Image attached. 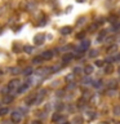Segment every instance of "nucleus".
<instances>
[{
    "mask_svg": "<svg viewBox=\"0 0 120 124\" xmlns=\"http://www.w3.org/2000/svg\"><path fill=\"white\" fill-rule=\"evenodd\" d=\"M89 45H90V41H89V40H85V39H84V40L81 41V44H80V46H79V48L76 49V52H77V54H81V53H83V52H85V50H87V49L89 48Z\"/></svg>",
    "mask_w": 120,
    "mask_h": 124,
    "instance_id": "nucleus-1",
    "label": "nucleus"
},
{
    "mask_svg": "<svg viewBox=\"0 0 120 124\" xmlns=\"http://www.w3.org/2000/svg\"><path fill=\"white\" fill-rule=\"evenodd\" d=\"M19 84H21V81H19L18 79H13L9 81V84H8V91H15V89L19 88Z\"/></svg>",
    "mask_w": 120,
    "mask_h": 124,
    "instance_id": "nucleus-2",
    "label": "nucleus"
},
{
    "mask_svg": "<svg viewBox=\"0 0 120 124\" xmlns=\"http://www.w3.org/2000/svg\"><path fill=\"white\" fill-rule=\"evenodd\" d=\"M10 118H12V122H13V123L18 124V123L22 120V114H21V111H13V112L10 114Z\"/></svg>",
    "mask_w": 120,
    "mask_h": 124,
    "instance_id": "nucleus-3",
    "label": "nucleus"
},
{
    "mask_svg": "<svg viewBox=\"0 0 120 124\" xmlns=\"http://www.w3.org/2000/svg\"><path fill=\"white\" fill-rule=\"evenodd\" d=\"M44 40H45V35L44 34H38L34 38V43L36 45H41L43 43H44Z\"/></svg>",
    "mask_w": 120,
    "mask_h": 124,
    "instance_id": "nucleus-4",
    "label": "nucleus"
},
{
    "mask_svg": "<svg viewBox=\"0 0 120 124\" xmlns=\"http://www.w3.org/2000/svg\"><path fill=\"white\" fill-rule=\"evenodd\" d=\"M53 54H54V52H52V50H45V52H43L41 57L44 58V60H52Z\"/></svg>",
    "mask_w": 120,
    "mask_h": 124,
    "instance_id": "nucleus-5",
    "label": "nucleus"
},
{
    "mask_svg": "<svg viewBox=\"0 0 120 124\" xmlns=\"http://www.w3.org/2000/svg\"><path fill=\"white\" fill-rule=\"evenodd\" d=\"M106 35H107V31H106V30H102V31L98 34V36H97V41H98V43H102L103 39L106 38Z\"/></svg>",
    "mask_w": 120,
    "mask_h": 124,
    "instance_id": "nucleus-6",
    "label": "nucleus"
},
{
    "mask_svg": "<svg viewBox=\"0 0 120 124\" xmlns=\"http://www.w3.org/2000/svg\"><path fill=\"white\" fill-rule=\"evenodd\" d=\"M72 58H74V54H72V53H66L65 56L62 57V61H63L65 63H68V62L72 60Z\"/></svg>",
    "mask_w": 120,
    "mask_h": 124,
    "instance_id": "nucleus-7",
    "label": "nucleus"
},
{
    "mask_svg": "<svg viewBox=\"0 0 120 124\" xmlns=\"http://www.w3.org/2000/svg\"><path fill=\"white\" fill-rule=\"evenodd\" d=\"M107 88L108 89H116V88H118V81H116V80L107 81Z\"/></svg>",
    "mask_w": 120,
    "mask_h": 124,
    "instance_id": "nucleus-8",
    "label": "nucleus"
},
{
    "mask_svg": "<svg viewBox=\"0 0 120 124\" xmlns=\"http://www.w3.org/2000/svg\"><path fill=\"white\" fill-rule=\"evenodd\" d=\"M71 31H72V27L66 26V27H62V29H61V34H62V35H68Z\"/></svg>",
    "mask_w": 120,
    "mask_h": 124,
    "instance_id": "nucleus-9",
    "label": "nucleus"
},
{
    "mask_svg": "<svg viewBox=\"0 0 120 124\" xmlns=\"http://www.w3.org/2000/svg\"><path fill=\"white\" fill-rule=\"evenodd\" d=\"M44 96H45V91H40V92H39V94L36 96V103L41 102L43 98H44Z\"/></svg>",
    "mask_w": 120,
    "mask_h": 124,
    "instance_id": "nucleus-10",
    "label": "nucleus"
},
{
    "mask_svg": "<svg viewBox=\"0 0 120 124\" xmlns=\"http://www.w3.org/2000/svg\"><path fill=\"white\" fill-rule=\"evenodd\" d=\"M29 87H30V84H29V83H26V84L21 85V87L17 89V92H18V93H23L25 91H27V89H29Z\"/></svg>",
    "mask_w": 120,
    "mask_h": 124,
    "instance_id": "nucleus-11",
    "label": "nucleus"
},
{
    "mask_svg": "<svg viewBox=\"0 0 120 124\" xmlns=\"http://www.w3.org/2000/svg\"><path fill=\"white\" fill-rule=\"evenodd\" d=\"M83 118L81 116H74V119H72V123L74 124H83Z\"/></svg>",
    "mask_w": 120,
    "mask_h": 124,
    "instance_id": "nucleus-12",
    "label": "nucleus"
},
{
    "mask_svg": "<svg viewBox=\"0 0 120 124\" xmlns=\"http://www.w3.org/2000/svg\"><path fill=\"white\" fill-rule=\"evenodd\" d=\"M112 71H114V67H112L111 63H107L106 66H105V72L106 74H111Z\"/></svg>",
    "mask_w": 120,
    "mask_h": 124,
    "instance_id": "nucleus-13",
    "label": "nucleus"
},
{
    "mask_svg": "<svg viewBox=\"0 0 120 124\" xmlns=\"http://www.w3.org/2000/svg\"><path fill=\"white\" fill-rule=\"evenodd\" d=\"M84 72H85V75H90V74L93 72V66H85L84 67Z\"/></svg>",
    "mask_w": 120,
    "mask_h": 124,
    "instance_id": "nucleus-14",
    "label": "nucleus"
},
{
    "mask_svg": "<svg viewBox=\"0 0 120 124\" xmlns=\"http://www.w3.org/2000/svg\"><path fill=\"white\" fill-rule=\"evenodd\" d=\"M118 52V45H110L107 48V53H115Z\"/></svg>",
    "mask_w": 120,
    "mask_h": 124,
    "instance_id": "nucleus-15",
    "label": "nucleus"
},
{
    "mask_svg": "<svg viewBox=\"0 0 120 124\" xmlns=\"http://www.w3.org/2000/svg\"><path fill=\"white\" fill-rule=\"evenodd\" d=\"M32 74V67H26L25 70H23V75H26V76H29Z\"/></svg>",
    "mask_w": 120,
    "mask_h": 124,
    "instance_id": "nucleus-16",
    "label": "nucleus"
},
{
    "mask_svg": "<svg viewBox=\"0 0 120 124\" xmlns=\"http://www.w3.org/2000/svg\"><path fill=\"white\" fill-rule=\"evenodd\" d=\"M43 60H44V58H43L41 56H38V57H35L34 58V60H32V62H34V63H41V62H43Z\"/></svg>",
    "mask_w": 120,
    "mask_h": 124,
    "instance_id": "nucleus-17",
    "label": "nucleus"
},
{
    "mask_svg": "<svg viewBox=\"0 0 120 124\" xmlns=\"http://www.w3.org/2000/svg\"><path fill=\"white\" fill-rule=\"evenodd\" d=\"M87 116H88L89 120H93V119L96 118V112H94V111H88V112H87Z\"/></svg>",
    "mask_w": 120,
    "mask_h": 124,
    "instance_id": "nucleus-18",
    "label": "nucleus"
},
{
    "mask_svg": "<svg viewBox=\"0 0 120 124\" xmlns=\"http://www.w3.org/2000/svg\"><path fill=\"white\" fill-rule=\"evenodd\" d=\"M8 112H9V108L8 107H0V115H7Z\"/></svg>",
    "mask_w": 120,
    "mask_h": 124,
    "instance_id": "nucleus-19",
    "label": "nucleus"
},
{
    "mask_svg": "<svg viewBox=\"0 0 120 124\" xmlns=\"http://www.w3.org/2000/svg\"><path fill=\"white\" fill-rule=\"evenodd\" d=\"M9 71H10L12 74H14V75H17V74L21 72V70H19L18 67H10V69H9Z\"/></svg>",
    "mask_w": 120,
    "mask_h": 124,
    "instance_id": "nucleus-20",
    "label": "nucleus"
},
{
    "mask_svg": "<svg viewBox=\"0 0 120 124\" xmlns=\"http://www.w3.org/2000/svg\"><path fill=\"white\" fill-rule=\"evenodd\" d=\"M3 101H4V103H9V102L13 101V96H5Z\"/></svg>",
    "mask_w": 120,
    "mask_h": 124,
    "instance_id": "nucleus-21",
    "label": "nucleus"
},
{
    "mask_svg": "<svg viewBox=\"0 0 120 124\" xmlns=\"http://www.w3.org/2000/svg\"><path fill=\"white\" fill-rule=\"evenodd\" d=\"M23 50H25L26 53H31L34 50V48L31 45H25V46H23Z\"/></svg>",
    "mask_w": 120,
    "mask_h": 124,
    "instance_id": "nucleus-22",
    "label": "nucleus"
},
{
    "mask_svg": "<svg viewBox=\"0 0 120 124\" xmlns=\"http://www.w3.org/2000/svg\"><path fill=\"white\" fill-rule=\"evenodd\" d=\"M97 54H98V50L93 49V50H90V52H89V57H90V58H94V57H97Z\"/></svg>",
    "mask_w": 120,
    "mask_h": 124,
    "instance_id": "nucleus-23",
    "label": "nucleus"
},
{
    "mask_svg": "<svg viewBox=\"0 0 120 124\" xmlns=\"http://www.w3.org/2000/svg\"><path fill=\"white\" fill-rule=\"evenodd\" d=\"M74 78H75V74H70V75L66 76V81H68V83H70V81L74 80Z\"/></svg>",
    "mask_w": 120,
    "mask_h": 124,
    "instance_id": "nucleus-24",
    "label": "nucleus"
},
{
    "mask_svg": "<svg viewBox=\"0 0 120 124\" xmlns=\"http://www.w3.org/2000/svg\"><path fill=\"white\" fill-rule=\"evenodd\" d=\"M61 118H62V116H61L60 114H54V115L52 116V120H53V122H58Z\"/></svg>",
    "mask_w": 120,
    "mask_h": 124,
    "instance_id": "nucleus-25",
    "label": "nucleus"
},
{
    "mask_svg": "<svg viewBox=\"0 0 120 124\" xmlns=\"http://www.w3.org/2000/svg\"><path fill=\"white\" fill-rule=\"evenodd\" d=\"M97 27H98V23H93V25H90L89 26V29H88V31H94Z\"/></svg>",
    "mask_w": 120,
    "mask_h": 124,
    "instance_id": "nucleus-26",
    "label": "nucleus"
},
{
    "mask_svg": "<svg viewBox=\"0 0 120 124\" xmlns=\"http://www.w3.org/2000/svg\"><path fill=\"white\" fill-rule=\"evenodd\" d=\"M101 85H102V84H101V80H97V81H93V87H94V88H99V87H101Z\"/></svg>",
    "mask_w": 120,
    "mask_h": 124,
    "instance_id": "nucleus-27",
    "label": "nucleus"
},
{
    "mask_svg": "<svg viewBox=\"0 0 120 124\" xmlns=\"http://www.w3.org/2000/svg\"><path fill=\"white\" fill-rule=\"evenodd\" d=\"M114 114L115 115H120V106H115L114 107Z\"/></svg>",
    "mask_w": 120,
    "mask_h": 124,
    "instance_id": "nucleus-28",
    "label": "nucleus"
},
{
    "mask_svg": "<svg viewBox=\"0 0 120 124\" xmlns=\"http://www.w3.org/2000/svg\"><path fill=\"white\" fill-rule=\"evenodd\" d=\"M81 71H84V70H81L80 67H75V69H74V74H76V75L81 74Z\"/></svg>",
    "mask_w": 120,
    "mask_h": 124,
    "instance_id": "nucleus-29",
    "label": "nucleus"
},
{
    "mask_svg": "<svg viewBox=\"0 0 120 124\" xmlns=\"http://www.w3.org/2000/svg\"><path fill=\"white\" fill-rule=\"evenodd\" d=\"M77 106H79V107H83L84 106V98H80L79 101H77Z\"/></svg>",
    "mask_w": 120,
    "mask_h": 124,
    "instance_id": "nucleus-30",
    "label": "nucleus"
},
{
    "mask_svg": "<svg viewBox=\"0 0 120 124\" xmlns=\"http://www.w3.org/2000/svg\"><path fill=\"white\" fill-rule=\"evenodd\" d=\"M84 36H85V31H83V32H79V34L76 35V38H77V39H83Z\"/></svg>",
    "mask_w": 120,
    "mask_h": 124,
    "instance_id": "nucleus-31",
    "label": "nucleus"
},
{
    "mask_svg": "<svg viewBox=\"0 0 120 124\" xmlns=\"http://www.w3.org/2000/svg\"><path fill=\"white\" fill-rule=\"evenodd\" d=\"M96 66H98V67L103 66V61H102V60H97V61H96Z\"/></svg>",
    "mask_w": 120,
    "mask_h": 124,
    "instance_id": "nucleus-32",
    "label": "nucleus"
},
{
    "mask_svg": "<svg viewBox=\"0 0 120 124\" xmlns=\"http://www.w3.org/2000/svg\"><path fill=\"white\" fill-rule=\"evenodd\" d=\"M32 8H35V4H34V3H30V4H27V10H31Z\"/></svg>",
    "mask_w": 120,
    "mask_h": 124,
    "instance_id": "nucleus-33",
    "label": "nucleus"
},
{
    "mask_svg": "<svg viewBox=\"0 0 120 124\" xmlns=\"http://www.w3.org/2000/svg\"><path fill=\"white\" fill-rule=\"evenodd\" d=\"M114 61H120V53L118 54V56H115V57H114Z\"/></svg>",
    "mask_w": 120,
    "mask_h": 124,
    "instance_id": "nucleus-34",
    "label": "nucleus"
},
{
    "mask_svg": "<svg viewBox=\"0 0 120 124\" xmlns=\"http://www.w3.org/2000/svg\"><path fill=\"white\" fill-rule=\"evenodd\" d=\"M32 124H41V122H40V120H34Z\"/></svg>",
    "mask_w": 120,
    "mask_h": 124,
    "instance_id": "nucleus-35",
    "label": "nucleus"
},
{
    "mask_svg": "<svg viewBox=\"0 0 120 124\" xmlns=\"http://www.w3.org/2000/svg\"><path fill=\"white\" fill-rule=\"evenodd\" d=\"M63 124H70V123H68V122H65V123H63Z\"/></svg>",
    "mask_w": 120,
    "mask_h": 124,
    "instance_id": "nucleus-36",
    "label": "nucleus"
},
{
    "mask_svg": "<svg viewBox=\"0 0 120 124\" xmlns=\"http://www.w3.org/2000/svg\"><path fill=\"white\" fill-rule=\"evenodd\" d=\"M118 72H119V74H120V67H119V69H118Z\"/></svg>",
    "mask_w": 120,
    "mask_h": 124,
    "instance_id": "nucleus-37",
    "label": "nucleus"
},
{
    "mask_svg": "<svg viewBox=\"0 0 120 124\" xmlns=\"http://www.w3.org/2000/svg\"><path fill=\"white\" fill-rule=\"evenodd\" d=\"M101 124H110V123H101Z\"/></svg>",
    "mask_w": 120,
    "mask_h": 124,
    "instance_id": "nucleus-38",
    "label": "nucleus"
},
{
    "mask_svg": "<svg viewBox=\"0 0 120 124\" xmlns=\"http://www.w3.org/2000/svg\"><path fill=\"white\" fill-rule=\"evenodd\" d=\"M79 1H80V3H83V1H84V0H79Z\"/></svg>",
    "mask_w": 120,
    "mask_h": 124,
    "instance_id": "nucleus-39",
    "label": "nucleus"
},
{
    "mask_svg": "<svg viewBox=\"0 0 120 124\" xmlns=\"http://www.w3.org/2000/svg\"><path fill=\"white\" fill-rule=\"evenodd\" d=\"M116 124H120V122H116Z\"/></svg>",
    "mask_w": 120,
    "mask_h": 124,
    "instance_id": "nucleus-40",
    "label": "nucleus"
}]
</instances>
